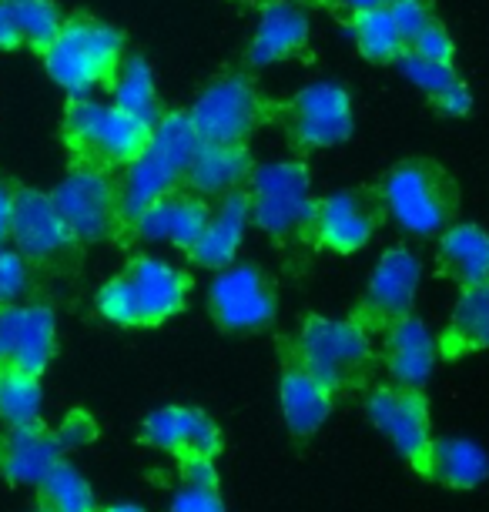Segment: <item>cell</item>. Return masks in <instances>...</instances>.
Returning <instances> with one entry per match:
<instances>
[{
	"label": "cell",
	"instance_id": "1",
	"mask_svg": "<svg viewBox=\"0 0 489 512\" xmlns=\"http://www.w3.org/2000/svg\"><path fill=\"white\" fill-rule=\"evenodd\" d=\"M188 288L191 282L178 268L161 258L138 255L121 275L101 285L98 312L121 328H155L185 308Z\"/></svg>",
	"mask_w": 489,
	"mask_h": 512
},
{
	"label": "cell",
	"instance_id": "2",
	"mask_svg": "<svg viewBox=\"0 0 489 512\" xmlns=\"http://www.w3.org/2000/svg\"><path fill=\"white\" fill-rule=\"evenodd\" d=\"M64 141L78 168H128L151 141V124L131 118L114 104L74 98L64 118Z\"/></svg>",
	"mask_w": 489,
	"mask_h": 512
},
{
	"label": "cell",
	"instance_id": "3",
	"mask_svg": "<svg viewBox=\"0 0 489 512\" xmlns=\"http://www.w3.org/2000/svg\"><path fill=\"white\" fill-rule=\"evenodd\" d=\"M292 355L332 392L356 389L376 365L372 335L356 318L309 315L292 342Z\"/></svg>",
	"mask_w": 489,
	"mask_h": 512
},
{
	"label": "cell",
	"instance_id": "4",
	"mask_svg": "<svg viewBox=\"0 0 489 512\" xmlns=\"http://www.w3.org/2000/svg\"><path fill=\"white\" fill-rule=\"evenodd\" d=\"M124 61V37L111 24L94 17H71L61 34L44 51L47 74L54 77L71 98H91L94 88L111 84Z\"/></svg>",
	"mask_w": 489,
	"mask_h": 512
},
{
	"label": "cell",
	"instance_id": "5",
	"mask_svg": "<svg viewBox=\"0 0 489 512\" xmlns=\"http://www.w3.org/2000/svg\"><path fill=\"white\" fill-rule=\"evenodd\" d=\"M386 211L399 228L412 235H436L456 221L459 188L443 164L429 158H406L389 171L379 185Z\"/></svg>",
	"mask_w": 489,
	"mask_h": 512
},
{
	"label": "cell",
	"instance_id": "6",
	"mask_svg": "<svg viewBox=\"0 0 489 512\" xmlns=\"http://www.w3.org/2000/svg\"><path fill=\"white\" fill-rule=\"evenodd\" d=\"M248 201H252V221L265 235L292 241L312 231V215L319 198L312 195V181L302 161H272L258 164L252 171Z\"/></svg>",
	"mask_w": 489,
	"mask_h": 512
},
{
	"label": "cell",
	"instance_id": "7",
	"mask_svg": "<svg viewBox=\"0 0 489 512\" xmlns=\"http://www.w3.org/2000/svg\"><path fill=\"white\" fill-rule=\"evenodd\" d=\"M57 211L74 231L81 245H94L118 235L121 225V191L108 171L74 168L61 185L51 191Z\"/></svg>",
	"mask_w": 489,
	"mask_h": 512
},
{
	"label": "cell",
	"instance_id": "8",
	"mask_svg": "<svg viewBox=\"0 0 489 512\" xmlns=\"http://www.w3.org/2000/svg\"><path fill=\"white\" fill-rule=\"evenodd\" d=\"M265 101L245 74H225L201 91L191 108L205 144H245L265 121Z\"/></svg>",
	"mask_w": 489,
	"mask_h": 512
},
{
	"label": "cell",
	"instance_id": "9",
	"mask_svg": "<svg viewBox=\"0 0 489 512\" xmlns=\"http://www.w3.org/2000/svg\"><path fill=\"white\" fill-rule=\"evenodd\" d=\"M386 215L389 211L379 188H345L315 201L309 235L315 245L329 248L335 255H352L369 245Z\"/></svg>",
	"mask_w": 489,
	"mask_h": 512
},
{
	"label": "cell",
	"instance_id": "10",
	"mask_svg": "<svg viewBox=\"0 0 489 512\" xmlns=\"http://www.w3.org/2000/svg\"><path fill=\"white\" fill-rule=\"evenodd\" d=\"M282 124L302 151L335 148L356 128L349 91L335 81H315L282 108Z\"/></svg>",
	"mask_w": 489,
	"mask_h": 512
},
{
	"label": "cell",
	"instance_id": "11",
	"mask_svg": "<svg viewBox=\"0 0 489 512\" xmlns=\"http://www.w3.org/2000/svg\"><path fill=\"white\" fill-rule=\"evenodd\" d=\"M11 238L31 265H64L78 258L81 241L67 228L54 198L44 191L17 188L11 211Z\"/></svg>",
	"mask_w": 489,
	"mask_h": 512
},
{
	"label": "cell",
	"instance_id": "12",
	"mask_svg": "<svg viewBox=\"0 0 489 512\" xmlns=\"http://www.w3.org/2000/svg\"><path fill=\"white\" fill-rule=\"evenodd\" d=\"M369 422L386 436L402 459L416 472H423L433 429H429V405L423 389H406V385H376L366 395Z\"/></svg>",
	"mask_w": 489,
	"mask_h": 512
},
{
	"label": "cell",
	"instance_id": "13",
	"mask_svg": "<svg viewBox=\"0 0 489 512\" xmlns=\"http://www.w3.org/2000/svg\"><path fill=\"white\" fill-rule=\"evenodd\" d=\"M419 282H423V265L409 248H389L379 258L376 272L369 278V288L359 302V312L352 315L366 332H386L392 322L406 318L416 305Z\"/></svg>",
	"mask_w": 489,
	"mask_h": 512
},
{
	"label": "cell",
	"instance_id": "14",
	"mask_svg": "<svg viewBox=\"0 0 489 512\" xmlns=\"http://www.w3.org/2000/svg\"><path fill=\"white\" fill-rule=\"evenodd\" d=\"M275 288L255 265H228L208 288V312L225 332H258L272 325Z\"/></svg>",
	"mask_w": 489,
	"mask_h": 512
},
{
	"label": "cell",
	"instance_id": "15",
	"mask_svg": "<svg viewBox=\"0 0 489 512\" xmlns=\"http://www.w3.org/2000/svg\"><path fill=\"white\" fill-rule=\"evenodd\" d=\"M57 352V322L47 305H0V369L41 375Z\"/></svg>",
	"mask_w": 489,
	"mask_h": 512
},
{
	"label": "cell",
	"instance_id": "16",
	"mask_svg": "<svg viewBox=\"0 0 489 512\" xmlns=\"http://www.w3.org/2000/svg\"><path fill=\"white\" fill-rule=\"evenodd\" d=\"M141 442L151 449L171 452L178 459L205 456L215 459L222 452V429L201 409L188 405H165L141 422Z\"/></svg>",
	"mask_w": 489,
	"mask_h": 512
},
{
	"label": "cell",
	"instance_id": "17",
	"mask_svg": "<svg viewBox=\"0 0 489 512\" xmlns=\"http://www.w3.org/2000/svg\"><path fill=\"white\" fill-rule=\"evenodd\" d=\"M64 452L57 429H47L41 419L7 425V432H0V476L14 486H37L64 459Z\"/></svg>",
	"mask_w": 489,
	"mask_h": 512
},
{
	"label": "cell",
	"instance_id": "18",
	"mask_svg": "<svg viewBox=\"0 0 489 512\" xmlns=\"http://www.w3.org/2000/svg\"><path fill=\"white\" fill-rule=\"evenodd\" d=\"M208 215H212V208H208L205 198L195 195V191L175 188L165 198H158L151 208L141 211L128 231L141 241H168V245L181 251H191L208 225Z\"/></svg>",
	"mask_w": 489,
	"mask_h": 512
},
{
	"label": "cell",
	"instance_id": "19",
	"mask_svg": "<svg viewBox=\"0 0 489 512\" xmlns=\"http://www.w3.org/2000/svg\"><path fill=\"white\" fill-rule=\"evenodd\" d=\"M382 335H386V342H382V359H386L392 382L406 385V389H423L436 369L439 338H433L426 322H419V318H412V315L392 322Z\"/></svg>",
	"mask_w": 489,
	"mask_h": 512
},
{
	"label": "cell",
	"instance_id": "20",
	"mask_svg": "<svg viewBox=\"0 0 489 512\" xmlns=\"http://www.w3.org/2000/svg\"><path fill=\"white\" fill-rule=\"evenodd\" d=\"M181 181H185V168H181L175 158H168L165 151H158L148 144V148L124 168V175L118 181L121 225L131 228L141 211L155 205L158 198H165L168 191H175Z\"/></svg>",
	"mask_w": 489,
	"mask_h": 512
},
{
	"label": "cell",
	"instance_id": "21",
	"mask_svg": "<svg viewBox=\"0 0 489 512\" xmlns=\"http://www.w3.org/2000/svg\"><path fill=\"white\" fill-rule=\"evenodd\" d=\"M278 399H282V419L289 425L295 439H309L322 429L325 419L332 415L335 392L322 385L305 365L289 352L282 369V385H278Z\"/></svg>",
	"mask_w": 489,
	"mask_h": 512
},
{
	"label": "cell",
	"instance_id": "22",
	"mask_svg": "<svg viewBox=\"0 0 489 512\" xmlns=\"http://www.w3.org/2000/svg\"><path fill=\"white\" fill-rule=\"evenodd\" d=\"M305 44H309V17H305L302 7L292 4V0H268L245 57L252 67H268L285 61V57L302 54Z\"/></svg>",
	"mask_w": 489,
	"mask_h": 512
},
{
	"label": "cell",
	"instance_id": "23",
	"mask_svg": "<svg viewBox=\"0 0 489 512\" xmlns=\"http://www.w3.org/2000/svg\"><path fill=\"white\" fill-rule=\"evenodd\" d=\"M252 221V201H248V191H228L218 201V208H212L208 215V225L201 231L198 245L188 251L191 262L201 268H212V272H222L235 262L238 248H242L245 238V225Z\"/></svg>",
	"mask_w": 489,
	"mask_h": 512
},
{
	"label": "cell",
	"instance_id": "24",
	"mask_svg": "<svg viewBox=\"0 0 489 512\" xmlns=\"http://www.w3.org/2000/svg\"><path fill=\"white\" fill-rule=\"evenodd\" d=\"M252 171L255 164L245 144H201L185 171V185L201 198H218L242 188Z\"/></svg>",
	"mask_w": 489,
	"mask_h": 512
},
{
	"label": "cell",
	"instance_id": "25",
	"mask_svg": "<svg viewBox=\"0 0 489 512\" xmlns=\"http://www.w3.org/2000/svg\"><path fill=\"white\" fill-rule=\"evenodd\" d=\"M423 476L446 489H476L489 479V456L483 446L469 439H433L423 462Z\"/></svg>",
	"mask_w": 489,
	"mask_h": 512
},
{
	"label": "cell",
	"instance_id": "26",
	"mask_svg": "<svg viewBox=\"0 0 489 512\" xmlns=\"http://www.w3.org/2000/svg\"><path fill=\"white\" fill-rule=\"evenodd\" d=\"M439 268L459 288L489 282V235L469 221H453L439 238Z\"/></svg>",
	"mask_w": 489,
	"mask_h": 512
},
{
	"label": "cell",
	"instance_id": "27",
	"mask_svg": "<svg viewBox=\"0 0 489 512\" xmlns=\"http://www.w3.org/2000/svg\"><path fill=\"white\" fill-rule=\"evenodd\" d=\"M489 349V282L469 285L459 292L453 318L439 335V355L459 359Z\"/></svg>",
	"mask_w": 489,
	"mask_h": 512
},
{
	"label": "cell",
	"instance_id": "28",
	"mask_svg": "<svg viewBox=\"0 0 489 512\" xmlns=\"http://www.w3.org/2000/svg\"><path fill=\"white\" fill-rule=\"evenodd\" d=\"M111 94H114V108H121L131 118L155 124L161 118V104H158V91H155V74L145 57H124L118 74L111 77Z\"/></svg>",
	"mask_w": 489,
	"mask_h": 512
},
{
	"label": "cell",
	"instance_id": "29",
	"mask_svg": "<svg viewBox=\"0 0 489 512\" xmlns=\"http://www.w3.org/2000/svg\"><path fill=\"white\" fill-rule=\"evenodd\" d=\"M349 31H352V41L359 47V54L376 64H396V57L406 51V41H402L389 7H379V11H356L349 21Z\"/></svg>",
	"mask_w": 489,
	"mask_h": 512
},
{
	"label": "cell",
	"instance_id": "30",
	"mask_svg": "<svg viewBox=\"0 0 489 512\" xmlns=\"http://www.w3.org/2000/svg\"><path fill=\"white\" fill-rule=\"evenodd\" d=\"M41 506L51 512H98V499L91 492V482L81 476L67 459H61L47 476L37 482Z\"/></svg>",
	"mask_w": 489,
	"mask_h": 512
},
{
	"label": "cell",
	"instance_id": "31",
	"mask_svg": "<svg viewBox=\"0 0 489 512\" xmlns=\"http://www.w3.org/2000/svg\"><path fill=\"white\" fill-rule=\"evenodd\" d=\"M41 375L24 369H0V422L24 425L41 419Z\"/></svg>",
	"mask_w": 489,
	"mask_h": 512
},
{
	"label": "cell",
	"instance_id": "32",
	"mask_svg": "<svg viewBox=\"0 0 489 512\" xmlns=\"http://www.w3.org/2000/svg\"><path fill=\"white\" fill-rule=\"evenodd\" d=\"M14 7H17V24H21V41L44 54L64 27V17L57 11V4H51V0H14Z\"/></svg>",
	"mask_w": 489,
	"mask_h": 512
},
{
	"label": "cell",
	"instance_id": "33",
	"mask_svg": "<svg viewBox=\"0 0 489 512\" xmlns=\"http://www.w3.org/2000/svg\"><path fill=\"white\" fill-rule=\"evenodd\" d=\"M396 67L402 74L409 77L412 84H416L419 91H426L429 98H439L449 84H456L459 77H456V71H453V64H439V61H429V57H423V54H416V51H402L399 57H396Z\"/></svg>",
	"mask_w": 489,
	"mask_h": 512
},
{
	"label": "cell",
	"instance_id": "34",
	"mask_svg": "<svg viewBox=\"0 0 489 512\" xmlns=\"http://www.w3.org/2000/svg\"><path fill=\"white\" fill-rule=\"evenodd\" d=\"M31 288V268L21 251H11L0 245V305L21 302L24 292Z\"/></svg>",
	"mask_w": 489,
	"mask_h": 512
},
{
	"label": "cell",
	"instance_id": "35",
	"mask_svg": "<svg viewBox=\"0 0 489 512\" xmlns=\"http://www.w3.org/2000/svg\"><path fill=\"white\" fill-rule=\"evenodd\" d=\"M168 512H225L222 502V482L208 486V482H188L181 479V486L171 499Z\"/></svg>",
	"mask_w": 489,
	"mask_h": 512
},
{
	"label": "cell",
	"instance_id": "36",
	"mask_svg": "<svg viewBox=\"0 0 489 512\" xmlns=\"http://www.w3.org/2000/svg\"><path fill=\"white\" fill-rule=\"evenodd\" d=\"M389 14H392V21H396V27H399L402 41H406V47L416 41V37L423 34L429 24L436 21L433 7H429L426 0H392Z\"/></svg>",
	"mask_w": 489,
	"mask_h": 512
},
{
	"label": "cell",
	"instance_id": "37",
	"mask_svg": "<svg viewBox=\"0 0 489 512\" xmlns=\"http://www.w3.org/2000/svg\"><path fill=\"white\" fill-rule=\"evenodd\" d=\"M409 51L429 57V61H439V64H453V37L439 21H433L426 27L423 34L416 37V41L409 44Z\"/></svg>",
	"mask_w": 489,
	"mask_h": 512
},
{
	"label": "cell",
	"instance_id": "38",
	"mask_svg": "<svg viewBox=\"0 0 489 512\" xmlns=\"http://www.w3.org/2000/svg\"><path fill=\"white\" fill-rule=\"evenodd\" d=\"M94 432H98V429H94L91 415H84V412H71L61 425H57V439H61L64 449L88 446V442L94 439Z\"/></svg>",
	"mask_w": 489,
	"mask_h": 512
},
{
	"label": "cell",
	"instance_id": "39",
	"mask_svg": "<svg viewBox=\"0 0 489 512\" xmlns=\"http://www.w3.org/2000/svg\"><path fill=\"white\" fill-rule=\"evenodd\" d=\"M439 111L443 114H453V118H463V114H469V108H473V98H469V88L463 81L449 84V88L436 98Z\"/></svg>",
	"mask_w": 489,
	"mask_h": 512
},
{
	"label": "cell",
	"instance_id": "40",
	"mask_svg": "<svg viewBox=\"0 0 489 512\" xmlns=\"http://www.w3.org/2000/svg\"><path fill=\"white\" fill-rule=\"evenodd\" d=\"M21 24H17V7L14 0H0V47L4 51H14L21 47Z\"/></svg>",
	"mask_w": 489,
	"mask_h": 512
},
{
	"label": "cell",
	"instance_id": "41",
	"mask_svg": "<svg viewBox=\"0 0 489 512\" xmlns=\"http://www.w3.org/2000/svg\"><path fill=\"white\" fill-rule=\"evenodd\" d=\"M11 211H14V191L0 181V245L11 238Z\"/></svg>",
	"mask_w": 489,
	"mask_h": 512
},
{
	"label": "cell",
	"instance_id": "42",
	"mask_svg": "<svg viewBox=\"0 0 489 512\" xmlns=\"http://www.w3.org/2000/svg\"><path fill=\"white\" fill-rule=\"evenodd\" d=\"M339 7H345V11H379V7H389L392 0H335Z\"/></svg>",
	"mask_w": 489,
	"mask_h": 512
},
{
	"label": "cell",
	"instance_id": "43",
	"mask_svg": "<svg viewBox=\"0 0 489 512\" xmlns=\"http://www.w3.org/2000/svg\"><path fill=\"white\" fill-rule=\"evenodd\" d=\"M98 512H145V509L134 506V502H118V506H108V509H98Z\"/></svg>",
	"mask_w": 489,
	"mask_h": 512
},
{
	"label": "cell",
	"instance_id": "44",
	"mask_svg": "<svg viewBox=\"0 0 489 512\" xmlns=\"http://www.w3.org/2000/svg\"><path fill=\"white\" fill-rule=\"evenodd\" d=\"M292 4H299V7H305V4H319V0H292Z\"/></svg>",
	"mask_w": 489,
	"mask_h": 512
},
{
	"label": "cell",
	"instance_id": "45",
	"mask_svg": "<svg viewBox=\"0 0 489 512\" xmlns=\"http://www.w3.org/2000/svg\"><path fill=\"white\" fill-rule=\"evenodd\" d=\"M37 512H51V509H44V506H41V509H37Z\"/></svg>",
	"mask_w": 489,
	"mask_h": 512
}]
</instances>
